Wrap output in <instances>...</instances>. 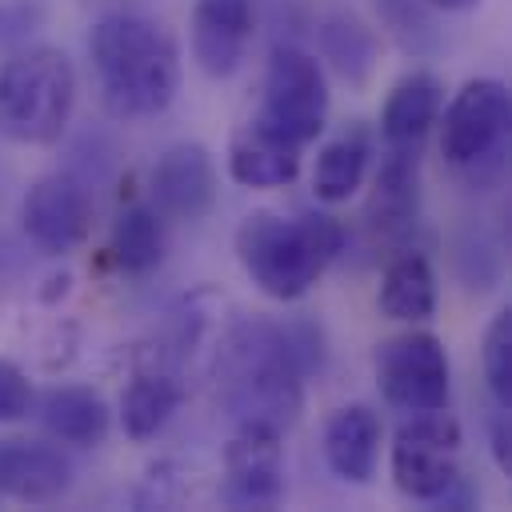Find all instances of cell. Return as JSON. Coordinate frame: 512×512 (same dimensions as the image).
Masks as SVG:
<instances>
[{"mask_svg": "<svg viewBox=\"0 0 512 512\" xmlns=\"http://www.w3.org/2000/svg\"><path fill=\"white\" fill-rule=\"evenodd\" d=\"M420 4H428V8H440V12H468V8H476L480 0H420Z\"/></svg>", "mask_w": 512, "mask_h": 512, "instance_id": "28", "label": "cell"}, {"mask_svg": "<svg viewBox=\"0 0 512 512\" xmlns=\"http://www.w3.org/2000/svg\"><path fill=\"white\" fill-rule=\"evenodd\" d=\"M440 104H444V88L432 72H412L404 80H396V88L384 100L380 112V132L388 144H420L424 132L440 120Z\"/></svg>", "mask_w": 512, "mask_h": 512, "instance_id": "18", "label": "cell"}, {"mask_svg": "<svg viewBox=\"0 0 512 512\" xmlns=\"http://www.w3.org/2000/svg\"><path fill=\"white\" fill-rule=\"evenodd\" d=\"M376 384L396 412L448 408V352L432 332H400L376 348Z\"/></svg>", "mask_w": 512, "mask_h": 512, "instance_id": "7", "label": "cell"}, {"mask_svg": "<svg viewBox=\"0 0 512 512\" xmlns=\"http://www.w3.org/2000/svg\"><path fill=\"white\" fill-rule=\"evenodd\" d=\"M28 408H32V384H28V376L16 364L0 360V424L28 416Z\"/></svg>", "mask_w": 512, "mask_h": 512, "instance_id": "26", "label": "cell"}, {"mask_svg": "<svg viewBox=\"0 0 512 512\" xmlns=\"http://www.w3.org/2000/svg\"><path fill=\"white\" fill-rule=\"evenodd\" d=\"M20 220H24L28 240L40 252L64 256L76 244H84V236L92 228V196L76 176L52 172L28 188V196L20 204Z\"/></svg>", "mask_w": 512, "mask_h": 512, "instance_id": "9", "label": "cell"}, {"mask_svg": "<svg viewBox=\"0 0 512 512\" xmlns=\"http://www.w3.org/2000/svg\"><path fill=\"white\" fill-rule=\"evenodd\" d=\"M184 400V384L172 372H136L120 396V424L132 440H152Z\"/></svg>", "mask_w": 512, "mask_h": 512, "instance_id": "20", "label": "cell"}, {"mask_svg": "<svg viewBox=\"0 0 512 512\" xmlns=\"http://www.w3.org/2000/svg\"><path fill=\"white\" fill-rule=\"evenodd\" d=\"M320 48L324 60L336 64V72L352 84H360L376 64V36L348 12H332L320 24Z\"/></svg>", "mask_w": 512, "mask_h": 512, "instance_id": "23", "label": "cell"}, {"mask_svg": "<svg viewBox=\"0 0 512 512\" xmlns=\"http://www.w3.org/2000/svg\"><path fill=\"white\" fill-rule=\"evenodd\" d=\"M304 376L288 324L264 316L232 324L216 348V396L236 424L284 432L304 408Z\"/></svg>", "mask_w": 512, "mask_h": 512, "instance_id": "1", "label": "cell"}, {"mask_svg": "<svg viewBox=\"0 0 512 512\" xmlns=\"http://www.w3.org/2000/svg\"><path fill=\"white\" fill-rule=\"evenodd\" d=\"M72 488V460L44 440H0V492L24 504H52Z\"/></svg>", "mask_w": 512, "mask_h": 512, "instance_id": "13", "label": "cell"}, {"mask_svg": "<svg viewBox=\"0 0 512 512\" xmlns=\"http://www.w3.org/2000/svg\"><path fill=\"white\" fill-rule=\"evenodd\" d=\"M384 424L368 404H344L324 424V460L344 484H368L376 476Z\"/></svg>", "mask_w": 512, "mask_h": 512, "instance_id": "16", "label": "cell"}, {"mask_svg": "<svg viewBox=\"0 0 512 512\" xmlns=\"http://www.w3.org/2000/svg\"><path fill=\"white\" fill-rule=\"evenodd\" d=\"M112 264L128 276H148L164 260V224L152 204H128L120 208L108 240Z\"/></svg>", "mask_w": 512, "mask_h": 512, "instance_id": "22", "label": "cell"}, {"mask_svg": "<svg viewBox=\"0 0 512 512\" xmlns=\"http://www.w3.org/2000/svg\"><path fill=\"white\" fill-rule=\"evenodd\" d=\"M380 20L388 24V32L396 36L400 48L408 52H432L436 48V28L424 12L420 0H376Z\"/></svg>", "mask_w": 512, "mask_h": 512, "instance_id": "25", "label": "cell"}, {"mask_svg": "<svg viewBox=\"0 0 512 512\" xmlns=\"http://www.w3.org/2000/svg\"><path fill=\"white\" fill-rule=\"evenodd\" d=\"M40 420L56 440L76 444V448H96L108 436V404H104V396L92 392V388H80V384L52 388L40 400Z\"/></svg>", "mask_w": 512, "mask_h": 512, "instance_id": "19", "label": "cell"}, {"mask_svg": "<svg viewBox=\"0 0 512 512\" xmlns=\"http://www.w3.org/2000/svg\"><path fill=\"white\" fill-rule=\"evenodd\" d=\"M420 212V172H416V148L412 144H388V156L380 160L372 200H368V228L380 240H404Z\"/></svg>", "mask_w": 512, "mask_h": 512, "instance_id": "15", "label": "cell"}, {"mask_svg": "<svg viewBox=\"0 0 512 512\" xmlns=\"http://www.w3.org/2000/svg\"><path fill=\"white\" fill-rule=\"evenodd\" d=\"M256 32V0H196L192 8V60L204 76H232Z\"/></svg>", "mask_w": 512, "mask_h": 512, "instance_id": "12", "label": "cell"}, {"mask_svg": "<svg viewBox=\"0 0 512 512\" xmlns=\"http://www.w3.org/2000/svg\"><path fill=\"white\" fill-rule=\"evenodd\" d=\"M376 308L388 320H404V324L432 320V312H436V276H432L428 256H420L416 248H404L400 256H392L384 276H380Z\"/></svg>", "mask_w": 512, "mask_h": 512, "instance_id": "17", "label": "cell"}, {"mask_svg": "<svg viewBox=\"0 0 512 512\" xmlns=\"http://www.w3.org/2000/svg\"><path fill=\"white\" fill-rule=\"evenodd\" d=\"M344 248V224L328 212H248L236 228V256L272 300H300Z\"/></svg>", "mask_w": 512, "mask_h": 512, "instance_id": "3", "label": "cell"}, {"mask_svg": "<svg viewBox=\"0 0 512 512\" xmlns=\"http://www.w3.org/2000/svg\"><path fill=\"white\" fill-rule=\"evenodd\" d=\"M368 156H372V140L364 128H348L336 140H328L316 156V168H312L316 200H324V204L348 200L368 172Z\"/></svg>", "mask_w": 512, "mask_h": 512, "instance_id": "21", "label": "cell"}, {"mask_svg": "<svg viewBox=\"0 0 512 512\" xmlns=\"http://www.w3.org/2000/svg\"><path fill=\"white\" fill-rule=\"evenodd\" d=\"M508 124H512V96L508 84L480 76L468 80L452 104L444 108L440 124V156L468 180V184H496L508 160Z\"/></svg>", "mask_w": 512, "mask_h": 512, "instance_id": "5", "label": "cell"}, {"mask_svg": "<svg viewBox=\"0 0 512 512\" xmlns=\"http://www.w3.org/2000/svg\"><path fill=\"white\" fill-rule=\"evenodd\" d=\"M492 456H496L500 472L512 476V412H504V408H496V416H492Z\"/></svg>", "mask_w": 512, "mask_h": 512, "instance_id": "27", "label": "cell"}, {"mask_svg": "<svg viewBox=\"0 0 512 512\" xmlns=\"http://www.w3.org/2000/svg\"><path fill=\"white\" fill-rule=\"evenodd\" d=\"M260 120L296 144L324 132L328 120V76L320 60L300 44H276L264 68V108Z\"/></svg>", "mask_w": 512, "mask_h": 512, "instance_id": "6", "label": "cell"}, {"mask_svg": "<svg viewBox=\"0 0 512 512\" xmlns=\"http://www.w3.org/2000/svg\"><path fill=\"white\" fill-rule=\"evenodd\" d=\"M456 452H460V424L448 416V408L408 416L392 440L396 488L412 500L436 504L452 488V480L460 476Z\"/></svg>", "mask_w": 512, "mask_h": 512, "instance_id": "8", "label": "cell"}, {"mask_svg": "<svg viewBox=\"0 0 512 512\" xmlns=\"http://www.w3.org/2000/svg\"><path fill=\"white\" fill-rule=\"evenodd\" d=\"M228 172L244 188H284L300 172V144L256 116L232 132Z\"/></svg>", "mask_w": 512, "mask_h": 512, "instance_id": "14", "label": "cell"}, {"mask_svg": "<svg viewBox=\"0 0 512 512\" xmlns=\"http://www.w3.org/2000/svg\"><path fill=\"white\" fill-rule=\"evenodd\" d=\"M76 104V72L60 48L36 44L0 68V136L12 144H52Z\"/></svg>", "mask_w": 512, "mask_h": 512, "instance_id": "4", "label": "cell"}, {"mask_svg": "<svg viewBox=\"0 0 512 512\" xmlns=\"http://www.w3.org/2000/svg\"><path fill=\"white\" fill-rule=\"evenodd\" d=\"M152 208L168 220H200L216 204V168L204 144L180 140L152 168Z\"/></svg>", "mask_w": 512, "mask_h": 512, "instance_id": "11", "label": "cell"}, {"mask_svg": "<svg viewBox=\"0 0 512 512\" xmlns=\"http://www.w3.org/2000/svg\"><path fill=\"white\" fill-rule=\"evenodd\" d=\"M88 60L100 100L120 120L160 116L180 88V52L172 32L140 12H112L92 24Z\"/></svg>", "mask_w": 512, "mask_h": 512, "instance_id": "2", "label": "cell"}, {"mask_svg": "<svg viewBox=\"0 0 512 512\" xmlns=\"http://www.w3.org/2000/svg\"><path fill=\"white\" fill-rule=\"evenodd\" d=\"M484 384L496 408L512 412V312H496L484 332Z\"/></svg>", "mask_w": 512, "mask_h": 512, "instance_id": "24", "label": "cell"}, {"mask_svg": "<svg viewBox=\"0 0 512 512\" xmlns=\"http://www.w3.org/2000/svg\"><path fill=\"white\" fill-rule=\"evenodd\" d=\"M224 504L232 508H272L284 496V448L280 432L264 424H236L224 452Z\"/></svg>", "mask_w": 512, "mask_h": 512, "instance_id": "10", "label": "cell"}]
</instances>
